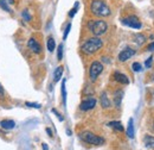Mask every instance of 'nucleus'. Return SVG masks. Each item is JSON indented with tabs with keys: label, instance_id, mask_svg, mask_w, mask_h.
Wrapping results in <instances>:
<instances>
[{
	"label": "nucleus",
	"instance_id": "f257e3e1",
	"mask_svg": "<svg viewBox=\"0 0 154 150\" xmlns=\"http://www.w3.org/2000/svg\"><path fill=\"white\" fill-rule=\"evenodd\" d=\"M102 45H103L102 39H101L100 37L95 36V37L88 38V39L82 44L81 50H82L84 54H86V55H92V54L97 52V51L102 48Z\"/></svg>",
	"mask_w": 154,
	"mask_h": 150
},
{
	"label": "nucleus",
	"instance_id": "f03ea898",
	"mask_svg": "<svg viewBox=\"0 0 154 150\" xmlns=\"http://www.w3.org/2000/svg\"><path fill=\"white\" fill-rule=\"evenodd\" d=\"M90 12L97 17H108L111 11L104 0H92L90 2Z\"/></svg>",
	"mask_w": 154,
	"mask_h": 150
},
{
	"label": "nucleus",
	"instance_id": "7ed1b4c3",
	"mask_svg": "<svg viewBox=\"0 0 154 150\" xmlns=\"http://www.w3.org/2000/svg\"><path fill=\"white\" fill-rule=\"evenodd\" d=\"M88 29L90 30V32L95 36H101L103 33L107 32L108 30V24L102 20V19H94V20H89L88 21Z\"/></svg>",
	"mask_w": 154,
	"mask_h": 150
},
{
	"label": "nucleus",
	"instance_id": "20e7f679",
	"mask_svg": "<svg viewBox=\"0 0 154 150\" xmlns=\"http://www.w3.org/2000/svg\"><path fill=\"white\" fill-rule=\"evenodd\" d=\"M79 138L85 142V143H89V144H92V145H102L104 144V138L90 132V131H84L79 135Z\"/></svg>",
	"mask_w": 154,
	"mask_h": 150
},
{
	"label": "nucleus",
	"instance_id": "39448f33",
	"mask_svg": "<svg viewBox=\"0 0 154 150\" xmlns=\"http://www.w3.org/2000/svg\"><path fill=\"white\" fill-rule=\"evenodd\" d=\"M103 71V64L98 61H94L91 64H90V68H89V77L90 80L94 82L97 80L98 75Z\"/></svg>",
	"mask_w": 154,
	"mask_h": 150
},
{
	"label": "nucleus",
	"instance_id": "423d86ee",
	"mask_svg": "<svg viewBox=\"0 0 154 150\" xmlns=\"http://www.w3.org/2000/svg\"><path fill=\"white\" fill-rule=\"evenodd\" d=\"M122 24H124L129 27H133V29H141V26H142L141 21L139 20V18L136 15H129L127 18H123Z\"/></svg>",
	"mask_w": 154,
	"mask_h": 150
},
{
	"label": "nucleus",
	"instance_id": "0eeeda50",
	"mask_svg": "<svg viewBox=\"0 0 154 150\" xmlns=\"http://www.w3.org/2000/svg\"><path fill=\"white\" fill-rule=\"evenodd\" d=\"M135 55V50L134 49H131V48H126V49H123L120 54H118V61L120 62H126V61H128L131 56H134Z\"/></svg>",
	"mask_w": 154,
	"mask_h": 150
},
{
	"label": "nucleus",
	"instance_id": "6e6552de",
	"mask_svg": "<svg viewBox=\"0 0 154 150\" xmlns=\"http://www.w3.org/2000/svg\"><path fill=\"white\" fill-rule=\"evenodd\" d=\"M96 99H94V98H88V99H85V100H83L82 102H81V105H79V108L82 110V111H89V110H92L95 106H96Z\"/></svg>",
	"mask_w": 154,
	"mask_h": 150
},
{
	"label": "nucleus",
	"instance_id": "1a4fd4ad",
	"mask_svg": "<svg viewBox=\"0 0 154 150\" xmlns=\"http://www.w3.org/2000/svg\"><path fill=\"white\" fill-rule=\"evenodd\" d=\"M27 46H28V49H31L34 54H39V52L41 51L40 44H39L34 38H30V39L27 40Z\"/></svg>",
	"mask_w": 154,
	"mask_h": 150
},
{
	"label": "nucleus",
	"instance_id": "9d476101",
	"mask_svg": "<svg viewBox=\"0 0 154 150\" xmlns=\"http://www.w3.org/2000/svg\"><path fill=\"white\" fill-rule=\"evenodd\" d=\"M114 80L118 83H122V85H128L129 83V79L127 77V75L120 73V71H116L114 73Z\"/></svg>",
	"mask_w": 154,
	"mask_h": 150
},
{
	"label": "nucleus",
	"instance_id": "9b49d317",
	"mask_svg": "<svg viewBox=\"0 0 154 150\" xmlns=\"http://www.w3.org/2000/svg\"><path fill=\"white\" fill-rule=\"evenodd\" d=\"M0 126L2 129H6V130H11V129H14L15 127V123L14 120H11V119H4L0 121Z\"/></svg>",
	"mask_w": 154,
	"mask_h": 150
},
{
	"label": "nucleus",
	"instance_id": "f8f14e48",
	"mask_svg": "<svg viewBox=\"0 0 154 150\" xmlns=\"http://www.w3.org/2000/svg\"><path fill=\"white\" fill-rule=\"evenodd\" d=\"M143 144L147 149H154V136L146 135L143 137Z\"/></svg>",
	"mask_w": 154,
	"mask_h": 150
},
{
	"label": "nucleus",
	"instance_id": "ddd939ff",
	"mask_svg": "<svg viewBox=\"0 0 154 150\" xmlns=\"http://www.w3.org/2000/svg\"><path fill=\"white\" fill-rule=\"evenodd\" d=\"M100 101H101V106H102L103 108H109V107L111 106V102H110V100L108 99L105 92H103V93L101 94V99H100Z\"/></svg>",
	"mask_w": 154,
	"mask_h": 150
},
{
	"label": "nucleus",
	"instance_id": "4468645a",
	"mask_svg": "<svg viewBox=\"0 0 154 150\" xmlns=\"http://www.w3.org/2000/svg\"><path fill=\"white\" fill-rule=\"evenodd\" d=\"M122 95H123V92H122V90H116V92L114 93V102H115V106H116V107H120L121 101H122Z\"/></svg>",
	"mask_w": 154,
	"mask_h": 150
},
{
	"label": "nucleus",
	"instance_id": "2eb2a0df",
	"mask_svg": "<svg viewBox=\"0 0 154 150\" xmlns=\"http://www.w3.org/2000/svg\"><path fill=\"white\" fill-rule=\"evenodd\" d=\"M134 135H135V131H134V124H133V119L130 118L128 120V127H127V136L129 138H134Z\"/></svg>",
	"mask_w": 154,
	"mask_h": 150
},
{
	"label": "nucleus",
	"instance_id": "dca6fc26",
	"mask_svg": "<svg viewBox=\"0 0 154 150\" xmlns=\"http://www.w3.org/2000/svg\"><path fill=\"white\" fill-rule=\"evenodd\" d=\"M107 125H108L109 127H111V129L116 130V131H120V132H122V131H123V126H122V124H121L120 121H109Z\"/></svg>",
	"mask_w": 154,
	"mask_h": 150
},
{
	"label": "nucleus",
	"instance_id": "f3484780",
	"mask_svg": "<svg viewBox=\"0 0 154 150\" xmlns=\"http://www.w3.org/2000/svg\"><path fill=\"white\" fill-rule=\"evenodd\" d=\"M63 67L62 65H59V67H57L56 68V70H54V74H53V80H54V82H58L59 80H60V77H62V75H63Z\"/></svg>",
	"mask_w": 154,
	"mask_h": 150
},
{
	"label": "nucleus",
	"instance_id": "a211bd4d",
	"mask_svg": "<svg viewBox=\"0 0 154 150\" xmlns=\"http://www.w3.org/2000/svg\"><path fill=\"white\" fill-rule=\"evenodd\" d=\"M46 45H47V50H49L50 52H52V51L54 50V48H56V42H54V39H53L52 37H49V38H47V42H46Z\"/></svg>",
	"mask_w": 154,
	"mask_h": 150
},
{
	"label": "nucleus",
	"instance_id": "6ab92c4d",
	"mask_svg": "<svg viewBox=\"0 0 154 150\" xmlns=\"http://www.w3.org/2000/svg\"><path fill=\"white\" fill-rule=\"evenodd\" d=\"M135 42L141 45V44H143L146 42V37L142 33H137V35H135Z\"/></svg>",
	"mask_w": 154,
	"mask_h": 150
},
{
	"label": "nucleus",
	"instance_id": "aec40b11",
	"mask_svg": "<svg viewBox=\"0 0 154 150\" xmlns=\"http://www.w3.org/2000/svg\"><path fill=\"white\" fill-rule=\"evenodd\" d=\"M21 17H23V19L26 20V21H31V20H32V15L30 14L28 10H24V11L21 12Z\"/></svg>",
	"mask_w": 154,
	"mask_h": 150
},
{
	"label": "nucleus",
	"instance_id": "412c9836",
	"mask_svg": "<svg viewBox=\"0 0 154 150\" xmlns=\"http://www.w3.org/2000/svg\"><path fill=\"white\" fill-rule=\"evenodd\" d=\"M62 96H63V102L64 105L66 104V88H65V80L62 82Z\"/></svg>",
	"mask_w": 154,
	"mask_h": 150
},
{
	"label": "nucleus",
	"instance_id": "4be33fe9",
	"mask_svg": "<svg viewBox=\"0 0 154 150\" xmlns=\"http://www.w3.org/2000/svg\"><path fill=\"white\" fill-rule=\"evenodd\" d=\"M0 7L4 10V11H6V12H11V8H9V6H8V4H7V1L6 0H0Z\"/></svg>",
	"mask_w": 154,
	"mask_h": 150
},
{
	"label": "nucleus",
	"instance_id": "5701e85b",
	"mask_svg": "<svg viewBox=\"0 0 154 150\" xmlns=\"http://www.w3.org/2000/svg\"><path fill=\"white\" fill-rule=\"evenodd\" d=\"M131 68H133V70H134L135 73H139V71L142 70V65H141L139 62H134V63L131 64Z\"/></svg>",
	"mask_w": 154,
	"mask_h": 150
},
{
	"label": "nucleus",
	"instance_id": "b1692460",
	"mask_svg": "<svg viewBox=\"0 0 154 150\" xmlns=\"http://www.w3.org/2000/svg\"><path fill=\"white\" fill-rule=\"evenodd\" d=\"M57 58L60 61L63 58V44L58 45V51H57Z\"/></svg>",
	"mask_w": 154,
	"mask_h": 150
},
{
	"label": "nucleus",
	"instance_id": "393cba45",
	"mask_svg": "<svg viewBox=\"0 0 154 150\" xmlns=\"http://www.w3.org/2000/svg\"><path fill=\"white\" fill-rule=\"evenodd\" d=\"M25 105L26 106H28V107H33V108H40V104H37V102H25Z\"/></svg>",
	"mask_w": 154,
	"mask_h": 150
},
{
	"label": "nucleus",
	"instance_id": "a878e982",
	"mask_svg": "<svg viewBox=\"0 0 154 150\" xmlns=\"http://www.w3.org/2000/svg\"><path fill=\"white\" fill-rule=\"evenodd\" d=\"M77 8H78V2H76V5H75V7L69 12V17L70 18H72L75 14H76V12H77Z\"/></svg>",
	"mask_w": 154,
	"mask_h": 150
},
{
	"label": "nucleus",
	"instance_id": "bb28decb",
	"mask_svg": "<svg viewBox=\"0 0 154 150\" xmlns=\"http://www.w3.org/2000/svg\"><path fill=\"white\" fill-rule=\"evenodd\" d=\"M70 29H71V24L69 23V24L66 25V27H65V31H64V35H63V39H66V37H68V35H69V32H70Z\"/></svg>",
	"mask_w": 154,
	"mask_h": 150
},
{
	"label": "nucleus",
	"instance_id": "cd10ccee",
	"mask_svg": "<svg viewBox=\"0 0 154 150\" xmlns=\"http://www.w3.org/2000/svg\"><path fill=\"white\" fill-rule=\"evenodd\" d=\"M152 62H153V57L150 56L149 58H147L146 60V62H145V65H146V68H150V65H152Z\"/></svg>",
	"mask_w": 154,
	"mask_h": 150
},
{
	"label": "nucleus",
	"instance_id": "c85d7f7f",
	"mask_svg": "<svg viewBox=\"0 0 154 150\" xmlns=\"http://www.w3.org/2000/svg\"><path fill=\"white\" fill-rule=\"evenodd\" d=\"M52 112H53V113H54V114L57 115V118H58V119H59L60 121H63V120H64V118L62 117V114H60V113H58V112H57V110H54V108H52Z\"/></svg>",
	"mask_w": 154,
	"mask_h": 150
},
{
	"label": "nucleus",
	"instance_id": "c756f323",
	"mask_svg": "<svg viewBox=\"0 0 154 150\" xmlns=\"http://www.w3.org/2000/svg\"><path fill=\"white\" fill-rule=\"evenodd\" d=\"M147 49H148V50H154V42H153V43H150V44L147 46Z\"/></svg>",
	"mask_w": 154,
	"mask_h": 150
},
{
	"label": "nucleus",
	"instance_id": "7c9ffc66",
	"mask_svg": "<svg viewBox=\"0 0 154 150\" xmlns=\"http://www.w3.org/2000/svg\"><path fill=\"white\" fill-rule=\"evenodd\" d=\"M4 94H5V90H4V87H2L1 83H0V95L4 96Z\"/></svg>",
	"mask_w": 154,
	"mask_h": 150
},
{
	"label": "nucleus",
	"instance_id": "2f4dec72",
	"mask_svg": "<svg viewBox=\"0 0 154 150\" xmlns=\"http://www.w3.org/2000/svg\"><path fill=\"white\" fill-rule=\"evenodd\" d=\"M46 132H47V133H49V136H50V137H52V131H51V130H50V129H49V127H47V129H46Z\"/></svg>",
	"mask_w": 154,
	"mask_h": 150
},
{
	"label": "nucleus",
	"instance_id": "473e14b6",
	"mask_svg": "<svg viewBox=\"0 0 154 150\" xmlns=\"http://www.w3.org/2000/svg\"><path fill=\"white\" fill-rule=\"evenodd\" d=\"M43 149H44V150H47V149H49V146H47V145L44 143V144H43Z\"/></svg>",
	"mask_w": 154,
	"mask_h": 150
},
{
	"label": "nucleus",
	"instance_id": "72a5a7b5",
	"mask_svg": "<svg viewBox=\"0 0 154 150\" xmlns=\"http://www.w3.org/2000/svg\"><path fill=\"white\" fill-rule=\"evenodd\" d=\"M7 2H9V4H14V0H8Z\"/></svg>",
	"mask_w": 154,
	"mask_h": 150
},
{
	"label": "nucleus",
	"instance_id": "f704fd0d",
	"mask_svg": "<svg viewBox=\"0 0 154 150\" xmlns=\"http://www.w3.org/2000/svg\"><path fill=\"white\" fill-rule=\"evenodd\" d=\"M153 130H154V124H153Z\"/></svg>",
	"mask_w": 154,
	"mask_h": 150
}]
</instances>
